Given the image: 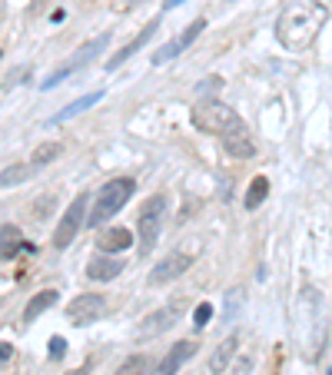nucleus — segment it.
Instances as JSON below:
<instances>
[{
  "label": "nucleus",
  "mask_w": 332,
  "mask_h": 375,
  "mask_svg": "<svg viewBox=\"0 0 332 375\" xmlns=\"http://www.w3.org/2000/svg\"><path fill=\"white\" fill-rule=\"evenodd\" d=\"M326 20H329V10L323 4H316V0H296L276 20V40L286 50H303L316 40V34H319V27H323Z\"/></svg>",
  "instance_id": "1"
},
{
  "label": "nucleus",
  "mask_w": 332,
  "mask_h": 375,
  "mask_svg": "<svg viewBox=\"0 0 332 375\" xmlns=\"http://www.w3.org/2000/svg\"><path fill=\"white\" fill-rule=\"evenodd\" d=\"M133 246V232L124 230V226H114V230H106L100 236V250L104 252H124Z\"/></svg>",
  "instance_id": "18"
},
{
  "label": "nucleus",
  "mask_w": 332,
  "mask_h": 375,
  "mask_svg": "<svg viewBox=\"0 0 332 375\" xmlns=\"http://www.w3.org/2000/svg\"><path fill=\"white\" fill-rule=\"evenodd\" d=\"M124 266L126 262L114 260V256L106 252V256H94V260L86 262V276H90L94 282H110V279H116V276L124 272Z\"/></svg>",
  "instance_id": "12"
},
{
  "label": "nucleus",
  "mask_w": 332,
  "mask_h": 375,
  "mask_svg": "<svg viewBox=\"0 0 332 375\" xmlns=\"http://www.w3.org/2000/svg\"><path fill=\"white\" fill-rule=\"evenodd\" d=\"M203 30H206V20H203V17L193 20L190 30H183V34H180L176 40H170L166 47H160L156 53H153V57H150V60H153V67H160V63H170V60H176L186 47H193V40H196L199 34H203Z\"/></svg>",
  "instance_id": "8"
},
{
  "label": "nucleus",
  "mask_w": 332,
  "mask_h": 375,
  "mask_svg": "<svg viewBox=\"0 0 332 375\" xmlns=\"http://www.w3.org/2000/svg\"><path fill=\"white\" fill-rule=\"evenodd\" d=\"M193 356H196V342H176V346L156 362V369H153L150 375H176Z\"/></svg>",
  "instance_id": "10"
},
{
  "label": "nucleus",
  "mask_w": 332,
  "mask_h": 375,
  "mask_svg": "<svg viewBox=\"0 0 332 375\" xmlns=\"http://www.w3.org/2000/svg\"><path fill=\"white\" fill-rule=\"evenodd\" d=\"M100 96H104V93H90V96H80V100H74V103H70V106H64V110H60V113L54 116V120H50V123H64V120H70V116L84 113L86 106H94L96 100H100Z\"/></svg>",
  "instance_id": "22"
},
{
  "label": "nucleus",
  "mask_w": 332,
  "mask_h": 375,
  "mask_svg": "<svg viewBox=\"0 0 332 375\" xmlns=\"http://www.w3.org/2000/svg\"><path fill=\"white\" fill-rule=\"evenodd\" d=\"M266 196H269V180H266V176H256V180L249 183L246 196H243V206H246V210H259L266 202Z\"/></svg>",
  "instance_id": "20"
},
{
  "label": "nucleus",
  "mask_w": 332,
  "mask_h": 375,
  "mask_svg": "<svg viewBox=\"0 0 332 375\" xmlns=\"http://www.w3.org/2000/svg\"><path fill=\"white\" fill-rule=\"evenodd\" d=\"M163 212H166V196L156 192L150 200L143 202L140 216H136V232H140V252H153L156 240H160V230H163Z\"/></svg>",
  "instance_id": "5"
},
{
  "label": "nucleus",
  "mask_w": 332,
  "mask_h": 375,
  "mask_svg": "<svg viewBox=\"0 0 332 375\" xmlns=\"http://www.w3.org/2000/svg\"><path fill=\"white\" fill-rule=\"evenodd\" d=\"M140 4H143V0H130V7H140Z\"/></svg>",
  "instance_id": "30"
},
{
  "label": "nucleus",
  "mask_w": 332,
  "mask_h": 375,
  "mask_svg": "<svg viewBox=\"0 0 332 375\" xmlns=\"http://www.w3.org/2000/svg\"><path fill=\"white\" fill-rule=\"evenodd\" d=\"M176 316H180V309H160V312H150V316L140 322V336L150 339V336H160V332H166L170 326H176Z\"/></svg>",
  "instance_id": "14"
},
{
  "label": "nucleus",
  "mask_w": 332,
  "mask_h": 375,
  "mask_svg": "<svg viewBox=\"0 0 332 375\" xmlns=\"http://www.w3.org/2000/svg\"><path fill=\"white\" fill-rule=\"evenodd\" d=\"M60 153H64V146H60L57 140H50V143H40L37 150H34V156H30V166H34V170H44V166H50Z\"/></svg>",
  "instance_id": "19"
},
{
  "label": "nucleus",
  "mask_w": 332,
  "mask_h": 375,
  "mask_svg": "<svg viewBox=\"0 0 332 375\" xmlns=\"http://www.w3.org/2000/svg\"><path fill=\"white\" fill-rule=\"evenodd\" d=\"M66 356V342L60 336L50 339V359H64Z\"/></svg>",
  "instance_id": "25"
},
{
  "label": "nucleus",
  "mask_w": 332,
  "mask_h": 375,
  "mask_svg": "<svg viewBox=\"0 0 332 375\" xmlns=\"http://www.w3.org/2000/svg\"><path fill=\"white\" fill-rule=\"evenodd\" d=\"M190 266H193V256H186V252H170V256H166L156 269H150V282H153V286H163V282L180 279Z\"/></svg>",
  "instance_id": "9"
},
{
  "label": "nucleus",
  "mask_w": 332,
  "mask_h": 375,
  "mask_svg": "<svg viewBox=\"0 0 332 375\" xmlns=\"http://www.w3.org/2000/svg\"><path fill=\"white\" fill-rule=\"evenodd\" d=\"M329 375H332V369H329Z\"/></svg>",
  "instance_id": "32"
},
{
  "label": "nucleus",
  "mask_w": 332,
  "mask_h": 375,
  "mask_svg": "<svg viewBox=\"0 0 332 375\" xmlns=\"http://www.w3.org/2000/svg\"><path fill=\"white\" fill-rule=\"evenodd\" d=\"M76 375H84V372H76Z\"/></svg>",
  "instance_id": "31"
},
{
  "label": "nucleus",
  "mask_w": 332,
  "mask_h": 375,
  "mask_svg": "<svg viewBox=\"0 0 332 375\" xmlns=\"http://www.w3.org/2000/svg\"><path fill=\"white\" fill-rule=\"evenodd\" d=\"M106 43H110V34H100V37L86 40V43H84L80 50H76L74 57L66 60V63H60V67L54 70V73H50V77L44 80V83H40V90H54L57 83H64V80L70 77V73H76V70L90 67V63H94V60H96V57H100V53L106 50Z\"/></svg>",
  "instance_id": "4"
},
{
  "label": "nucleus",
  "mask_w": 332,
  "mask_h": 375,
  "mask_svg": "<svg viewBox=\"0 0 332 375\" xmlns=\"http://www.w3.org/2000/svg\"><path fill=\"white\" fill-rule=\"evenodd\" d=\"M219 87H223V80H219V77H209V80H203V83H199V93L209 96V93H216Z\"/></svg>",
  "instance_id": "26"
},
{
  "label": "nucleus",
  "mask_w": 332,
  "mask_h": 375,
  "mask_svg": "<svg viewBox=\"0 0 332 375\" xmlns=\"http://www.w3.org/2000/svg\"><path fill=\"white\" fill-rule=\"evenodd\" d=\"M57 299H60L57 289H44V292H37V296H34V299L27 302V309H24V319H27V322H34V319L44 316L47 309L57 306Z\"/></svg>",
  "instance_id": "17"
},
{
  "label": "nucleus",
  "mask_w": 332,
  "mask_h": 375,
  "mask_svg": "<svg viewBox=\"0 0 332 375\" xmlns=\"http://www.w3.org/2000/svg\"><path fill=\"white\" fill-rule=\"evenodd\" d=\"M10 356H14V346H10V342H0V366L10 362Z\"/></svg>",
  "instance_id": "28"
},
{
  "label": "nucleus",
  "mask_w": 332,
  "mask_h": 375,
  "mask_svg": "<svg viewBox=\"0 0 332 375\" xmlns=\"http://www.w3.org/2000/svg\"><path fill=\"white\" fill-rule=\"evenodd\" d=\"M190 120L196 130H203V133H219V136L229 133V130H236V126L243 123L233 106H226L223 100H209V96H203V100L193 106Z\"/></svg>",
  "instance_id": "2"
},
{
  "label": "nucleus",
  "mask_w": 332,
  "mask_h": 375,
  "mask_svg": "<svg viewBox=\"0 0 332 375\" xmlns=\"http://www.w3.org/2000/svg\"><path fill=\"white\" fill-rule=\"evenodd\" d=\"M143 372H146V359L143 356H130L124 366L116 369V375H143Z\"/></svg>",
  "instance_id": "23"
},
{
  "label": "nucleus",
  "mask_w": 332,
  "mask_h": 375,
  "mask_svg": "<svg viewBox=\"0 0 332 375\" xmlns=\"http://www.w3.org/2000/svg\"><path fill=\"white\" fill-rule=\"evenodd\" d=\"M133 190H136L133 180H114V183H106L104 190L96 192V202H94V210H90V216H86V226L96 230V226H104L110 216H116V212L130 202Z\"/></svg>",
  "instance_id": "3"
},
{
  "label": "nucleus",
  "mask_w": 332,
  "mask_h": 375,
  "mask_svg": "<svg viewBox=\"0 0 332 375\" xmlns=\"http://www.w3.org/2000/svg\"><path fill=\"white\" fill-rule=\"evenodd\" d=\"M180 4H186V0H166V4H163V10H173V7H180Z\"/></svg>",
  "instance_id": "29"
},
{
  "label": "nucleus",
  "mask_w": 332,
  "mask_h": 375,
  "mask_svg": "<svg viewBox=\"0 0 332 375\" xmlns=\"http://www.w3.org/2000/svg\"><path fill=\"white\" fill-rule=\"evenodd\" d=\"M236 302H239V289H233L226 302V322H233V316H236Z\"/></svg>",
  "instance_id": "27"
},
{
  "label": "nucleus",
  "mask_w": 332,
  "mask_h": 375,
  "mask_svg": "<svg viewBox=\"0 0 332 375\" xmlns=\"http://www.w3.org/2000/svg\"><path fill=\"white\" fill-rule=\"evenodd\" d=\"M209 316H213V306L209 302H199L196 312H193V322H196V329H203L209 322Z\"/></svg>",
  "instance_id": "24"
},
{
  "label": "nucleus",
  "mask_w": 332,
  "mask_h": 375,
  "mask_svg": "<svg viewBox=\"0 0 332 375\" xmlns=\"http://www.w3.org/2000/svg\"><path fill=\"white\" fill-rule=\"evenodd\" d=\"M30 173H34V166H27V163H14V166H7V170H0V186H4V190H10V186L27 183Z\"/></svg>",
  "instance_id": "21"
},
{
  "label": "nucleus",
  "mask_w": 332,
  "mask_h": 375,
  "mask_svg": "<svg viewBox=\"0 0 332 375\" xmlns=\"http://www.w3.org/2000/svg\"><path fill=\"white\" fill-rule=\"evenodd\" d=\"M223 150H226L229 156H236V160H249V156L256 153V146H253V140H249L246 126L239 123L236 130H229V133H223Z\"/></svg>",
  "instance_id": "13"
},
{
  "label": "nucleus",
  "mask_w": 332,
  "mask_h": 375,
  "mask_svg": "<svg viewBox=\"0 0 332 375\" xmlns=\"http://www.w3.org/2000/svg\"><path fill=\"white\" fill-rule=\"evenodd\" d=\"M86 192H80L70 206H66V212H64V220H60V226H57V232H54V250H66L70 242L76 240V232H80V226L86 222Z\"/></svg>",
  "instance_id": "6"
},
{
  "label": "nucleus",
  "mask_w": 332,
  "mask_h": 375,
  "mask_svg": "<svg viewBox=\"0 0 332 375\" xmlns=\"http://www.w3.org/2000/svg\"><path fill=\"white\" fill-rule=\"evenodd\" d=\"M156 27H160V20H150V24H146V27H143L140 34H136V37H133L130 43H126V47H120V50H116V53H114V57L106 60V70L124 67V63L133 57V53H136V50H143V47H146V43H150V37H153V34H156Z\"/></svg>",
  "instance_id": "11"
},
{
  "label": "nucleus",
  "mask_w": 332,
  "mask_h": 375,
  "mask_svg": "<svg viewBox=\"0 0 332 375\" xmlns=\"http://www.w3.org/2000/svg\"><path fill=\"white\" fill-rule=\"evenodd\" d=\"M106 312V299L96 296V292H84V296H76L70 306H66V319L74 322V326H90L96 319H104Z\"/></svg>",
  "instance_id": "7"
},
{
  "label": "nucleus",
  "mask_w": 332,
  "mask_h": 375,
  "mask_svg": "<svg viewBox=\"0 0 332 375\" xmlns=\"http://www.w3.org/2000/svg\"><path fill=\"white\" fill-rule=\"evenodd\" d=\"M27 246V240H24V232H20V226H14V222H7V226H0V260L10 262L17 260V252Z\"/></svg>",
  "instance_id": "15"
},
{
  "label": "nucleus",
  "mask_w": 332,
  "mask_h": 375,
  "mask_svg": "<svg viewBox=\"0 0 332 375\" xmlns=\"http://www.w3.org/2000/svg\"><path fill=\"white\" fill-rule=\"evenodd\" d=\"M236 349H239V336H226V339H223V342L216 346V352H213V359H209V372H213V375L226 372L229 359L236 356Z\"/></svg>",
  "instance_id": "16"
}]
</instances>
